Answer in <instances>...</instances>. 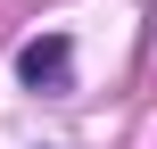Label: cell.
Masks as SVG:
<instances>
[{"label":"cell","instance_id":"6da1fadb","mask_svg":"<svg viewBox=\"0 0 157 149\" xmlns=\"http://www.w3.org/2000/svg\"><path fill=\"white\" fill-rule=\"evenodd\" d=\"M66 66H75V41H66V33H41V41L17 50V75H25L33 91H66Z\"/></svg>","mask_w":157,"mask_h":149}]
</instances>
